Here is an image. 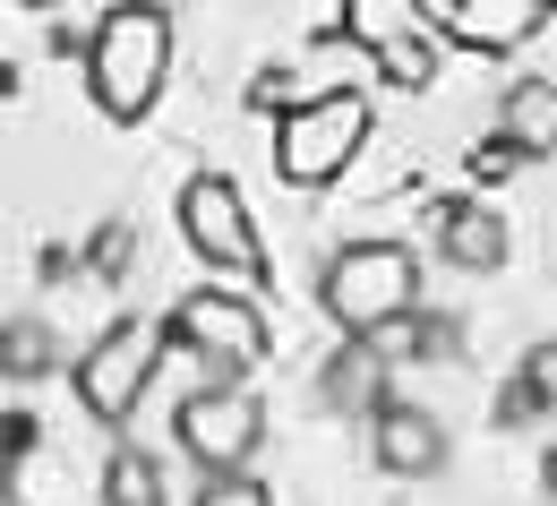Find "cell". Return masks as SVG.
<instances>
[{
	"mask_svg": "<svg viewBox=\"0 0 557 506\" xmlns=\"http://www.w3.org/2000/svg\"><path fill=\"white\" fill-rule=\"evenodd\" d=\"M497 138L515 146L523 163H532V155H557V77H515V86H506Z\"/></svg>",
	"mask_w": 557,
	"mask_h": 506,
	"instance_id": "12",
	"label": "cell"
},
{
	"mask_svg": "<svg viewBox=\"0 0 557 506\" xmlns=\"http://www.w3.org/2000/svg\"><path fill=\"white\" fill-rule=\"evenodd\" d=\"M506 163H523V155H515V146H481V155H472V172H481V181H497Z\"/></svg>",
	"mask_w": 557,
	"mask_h": 506,
	"instance_id": "18",
	"label": "cell"
},
{
	"mask_svg": "<svg viewBox=\"0 0 557 506\" xmlns=\"http://www.w3.org/2000/svg\"><path fill=\"white\" fill-rule=\"evenodd\" d=\"M61 369V353H52V326L44 318H9L0 326V378L9 386H35V378H52Z\"/></svg>",
	"mask_w": 557,
	"mask_h": 506,
	"instance_id": "14",
	"label": "cell"
},
{
	"mask_svg": "<svg viewBox=\"0 0 557 506\" xmlns=\"http://www.w3.org/2000/svg\"><path fill=\"white\" fill-rule=\"evenodd\" d=\"M163 326H172V344L207 369V378H249V369L267 361V309H258L249 292H232V284L181 292Z\"/></svg>",
	"mask_w": 557,
	"mask_h": 506,
	"instance_id": "5",
	"label": "cell"
},
{
	"mask_svg": "<svg viewBox=\"0 0 557 506\" xmlns=\"http://www.w3.org/2000/svg\"><path fill=\"white\" fill-rule=\"evenodd\" d=\"M163 344H172V326H146V318H112L86 353H77V404H86V421H103V430H121L129 412L146 404V386H154V369H163Z\"/></svg>",
	"mask_w": 557,
	"mask_h": 506,
	"instance_id": "4",
	"label": "cell"
},
{
	"mask_svg": "<svg viewBox=\"0 0 557 506\" xmlns=\"http://www.w3.org/2000/svg\"><path fill=\"white\" fill-rule=\"evenodd\" d=\"M181 240L207 258L214 275L267 284V240H258V215H249V198H240L232 172H189L181 181Z\"/></svg>",
	"mask_w": 557,
	"mask_h": 506,
	"instance_id": "6",
	"label": "cell"
},
{
	"mask_svg": "<svg viewBox=\"0 0 557 506\" xmlns=\"http://www.w3.org/2000/svg\"><path fill=\"white\" fill-rule=\"evenodd\" d=\"M103 506H163V464L146 446H112L103 455Z\"/></svg>",
	"mask_w": 557,
	"mask_h": 506,
	"instance_id": "15",
	"label": "cell"
},
{
	"mask_svg": "<svg viewBox=\"0 0 557 506\" xmlns=\"http://www.w3.org/2000/svg\"><path fill=\"white\" fill-rule=\"evenodd\" d=\"M541 26H549V0H446V35L463 52H488V61L523 52Z\"/></svg>",
	"mask_w": 557,
	"mask_h": 506,
	"instance_id": "10",
	"label": "cell"
},
{
	"mask_svg": "<svg viewBox=\"0 0 557 506\" xmlns=\"http://www.w3.org/2000/svg\"><path fill=\"white\" fill-rule=\"evenodd\" d=\"M172 86V9L163 0H121L103 9L86 44V95L103 121H146Z\"/></svg>",
	"mask_w": 557,
	"mask_h": 506,
	"instance_id": "1",
	"label": "cell"
},
{
	"mask_svg": "<svg viewBox=\"0 0 557 506\" xmlns=\"http://www.w3.org/2000/svg\"><path fill=\"white\" fill-rule=\"evenodd\" d=\"M515 395H523V412H557V335L523 353V378H515Z\"/></svg>",
	"mask_w": 557,
	"mask_h": 506,
	"instance_id": "16",
	"label": "cell"
},
{
	"mask_svg": "<svg viewBox=\"0 0 557 506\" xmlns=\"http://www.w3.org/2000/svg\"><path fill=\"white\" fill-rule=\"evenodd\" d=\"M369 146V103L335 86V95H309V103H292L275 121V181L292 189H326V181H344L351 155Z\"/></svg>",
	"mask_w": 557,
	"mask_h": 506,
	"instance_id": "3",
	"label": "cell"
},
{
	"mask_svg": "<svg viewBox=\"0 0 557 506\" xmlns=\"http://www.w3.org/2000/svg\"><path fill=\"white\" fill-rule=\"evenodd\" d=\"M437 249H446V267H463V275H497V267H506V215L481 207V198H446V207H437Z\"/></svg>",
	"mask_w": 557,
	"mask_h": 506,
	"instance_id": "11",
	"label": "cell"
},
{
	"mask_svg": "<svg viewBox=\"0 0 557 506\" xmlns=\"http://www.w3.org/2000/svg\"><path fill=\"white\" fill-rule=\"evenodd\" d=\"M344 35L395 77V86H437V44H429V17L420 0H344Z\"/></svg>",
	"mask_w": 557,
	"mask_h": 506,
	"instance_id": "8",
	"label": "cell"
},
{
	"mask_svg": "<svg viewBox=\"0 0 557 506\" xmlns=\"http://www.w3.org/2000/svg\"><path fill=\"white\" fill-rule=\"evenodd\" d=\"M26 9H61V0H26Z\"/></svg>",
	"mask_w": 557,
	"mask_h": 506,
	"instance_id": "20",
	"label": "cell"
},
{
	"mask_svg": "<svg viewBox=\"0 0 557 506\" xmlns=\"http://www.w3.org/2000/svg\"><path fill=\"white\" fill-rule=\"evenodd\" d=\"M369 455H377L386 481H437L455 446H446V421H437V412H420V404H404V395H386V404L369 412Z\"/></svg>",
	"mask_w": 557,
	"mask_h": 506,
	"instance_id": "9",
	"label": "cell"
},
{
	"mask_svg": "<svg viewBox=\"0 0 557 506\" xmlns=\"http://www.w3.org/2000/svg\"><path fill=\"white\" fill-rule=\"evenodd\" d=\"M318 395H326V412H377V404H386V361H377V344H360V335H351L344 353L326 361Z\"/></svg>",
	"mask_w": 557,
	"mask_h": 506,
	"instance_id": "13",
	"label": "cell"
},
{
	"mask_svg": "<svg viewBox=\"0 0 557 506\" xmlns=\"http://www.w3.org/2000/svg\"><path fill=\"white\" fill-rule=\"evenodd\" d=\"M541 481H549V498H557V437H549V455H541Z\"/></svg>",
	"mask_w": 557,
	"mask_h": 506,
	"instance_id": "19",
	"label": "cell"
},
{
	"mask_svg": "<svg viewBox=\"0 0 557 506\" xmlns=\"http://www.w3.org/2000/svg\"><path fill=\"white\" fill-rule=\"evenodd\" d=\"M318 300H326V318L344 335L377 344L386 326L420 318V258L404 240H344L326 258V275H318Z\"/></svg>",
	"mask_w": 557,
	"mask_h": 506,
	"instance_id": "2",
	"label": "cell"
},
{
	"mask_svg": "<svg viewBox=\"0 0 557 506\" xmlns=\"http://www.w3.org/2000/svg\"><path fill=\"white\" fill-rule=\"evenodd\" d=\"M172 430H181V446H189V464L198 472H249L258 464V446H267V404L240 386V378H207L181 412H172Z\"/></svg>",
	"mask_w": 557,
	"mask_h": 506,
	"instance_id": "7",
	"label": "cell"
},
{
	"mask_svg": "<svg viewBox=\"0 0 557 506\" xmlns=\"http://www.w3.org/2000/svg\"><path fill=\"white\" fill-rule=\"evenodd\" d=\"M198 506H275V490H267L258 472H214Z\"/></svg>",
	"mask_w": 557,
	"mask_h": 506,
	"instance_id": "17",
	"label": "cell"
}]
</instances>
